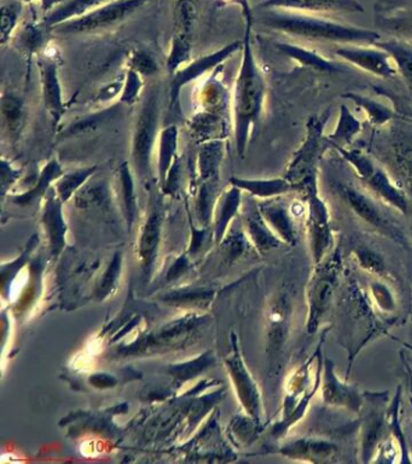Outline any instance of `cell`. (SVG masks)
Instances as JSON below:
<instances>
[{"instance_id": "cell-35", "label": "cell", "mask_w": 412, "mask_h": 464, "mask_svg": "<svg viewBox=\"0 0 412 464\" xmlns=\"http://www.w3.org/2000/svg\"><path fill=\"white\" fill-rule=\"evenodd\" d=\"M95 171L96 167H92V169L79 170L76 171V172L67 174V176L63 177L62 181H60V190H61L62 194L69 195L74 189L79 187L81 183H84Z\"/></svg>"}, {"instance_id": "cell-8", "label": "cell", "mask_w": 412, "mask_h": 464, "mask_svg": "<svg viewBox=\"0 0 412 464\" xmlns=\"http://www.w3.org/2000/svg\"><path fill=\"white\" fill-rule=\"evenodd\" d=\"M144 2L145 0H119V2L112 3L101 9L94 10L79 19L56 24V31L59 33L76 34L103 30V28L109 27L110 24L120 23L125 19L134 10L140 8Z\"/></svg>"}, {"instance_id": "cell-11", "label": "cell", "mask_w": 412, "mask_h": 464, "mask_svg": "<svg viewBox=\"0 0 412 464\" xmlns=\"http://www.w3.org/2000/svg\"><path fill=\"white\" fill-rule=\"evenodd\" d=\"M335 55L352 66L385 79L394 77L398 71L389 53L375 45H343L335 50Z\"/></svg>"}, {"instance_id": "cell-38", "label": "cell", "mask_w": 412, "mask_h": 464, "mask_svg": "<svg viewBox=\"0 0 412 464\" xmlns=\"http://www.w3.org/2000/svg\"><path fill=\"white\" fill-rule=\"evenodd\" d=\"M17 8L15 5H9L3 8L2 13V38L5 42L8 34L12 32L14 24L16 23Z\"/></svg>"}, {"instance_id": "cell-39", "label": "cell", "mask_w": 412, "mask_h": 464, "mask_svg": "<svg viewBox=\"0 0 412 464\" xmlns=\"http://www.w3.org/2000/svg\"><path fill=\"white\" fill-rule=\"evenodd\" d=\"M407 348H410V349H412L411 346H408V345H407Z\"/></svg>"}, {"instance_id": "cell-9", "label": "cell", "mask_w": 412, "mask_h": 464, "mask_svg": "<svg viewBox=\"0 0 412 464\" xmlns=\"http://www.w3.org/2000/svg\"><path fill=\"white\" fill-rule=\"evenodd\" d=\"M389 401V394H364V405L367 406L363 420H362L361 448L362 459L369 463L375 455L376 449L380 448L383 430L387 428L386 403Z\"/></svg>"}, {"instance_id": "cell-5", "label": "cell", "mask_w": 412, "mask_h": 464, "mask_svg": "<svg viewBox=\"0 0 412 464\" xmlns=\"http://www.w3.org/2000/svg\"><path fill=\"white\" fill-rule=\"evenodd\" d=\"M328 116H311L307 124V135L300 148L294 153L288 166L286 176L288 181L296 187L305 180L317 174L318 162L322 153L329 148L325 141V127Z\"/></svg>"}, {"instance_id": "cell-13", "label": "cell", "mask_w": 412, "mask_h": 464, "mask_svg": "<svg viewBox=\"0 0 412 464\" xmlns=\"http://www.w3.org/2000/svg\"><path fill=\"white\" fill-rule=\"evenodd\" d=\"M261 210L262 218L280 241L290 246L298 244L299 234H298L296 218L291 214L289 207L275 200V201L265 202L261 207Z\"/></svg>"}, {"instance_id": "cell-15", "label": "cell", "mask_w": 412, "mask_h": 464, "mask_svg": "<svg viewBox=\"0 0 412 464\" xmlns=\"http://www.w3.org/2000/svg\"><path fill=\"white\" fill-rule=\"evenodd\" d=\"M328 331L329 329L325 331V334L322 335L321 341H319L317 348H316V351L308 357L307 360H305V362L298 367L296 373L291 375L289 382H288L286 405H284V422L289 419L294 409L297 408L301 398L304 397V394L311 390L308 385H310L311 380L312 366H314V363L317 360L319 349L323 348V342L325 341Z\"/></svg>"}, {"instance_id": "cell-37", "label": "cell", "mask_w": 412, "mask_h": 464, "mask_svg": "<svg viewBox=\"0 0 412 464\" xmlns=\"http://www.w3.org/2000/svg\"><path fill=\"white\" fill-rule=\"evenodd\" d=\"M141 87L142 81L140 79V74H138L136 70H131L122 101L126 103L133 102L134 98L138 96V92L141 90Z\"/></svg>"}, {"instance_id": "cell-4", "label": "cell", "mask_w": 412, "mask_h": 464, "mask_svg": "<svg viewBox=\"0 0 412 464\" xmlns=\"http://www.w3.org/2000/svg\"><path fill=\"white\" fill-rule=\"evenodd\" d=\"M307 205V230L312 262L319 264L334 251V228L326 202L319 194L317 174L298 187Z\"/></svg>"}, {"instance_id": "cell-26", "label": "cell", "mask_w": 412, "mask_h": 464, "mask_svg": "<svg viewBox=\"0 0 412 464\" xmlns=\"http://www.w3.org/2000/svg\"><path fill=\"white\" fill-rule=\"evenodd\" d=\"M354 259L362 270L365 273L371 274V276L385 278L387 276V267L385 259L380 253L374 251L365 245H358L356 248L352 251Z\"/></svg>"}, {"instance_id": "cell-7", "label": "cell", "mask_w": 412, "mask_h": 464, "mask_svg": "<svg viewBox=\"0 0 412 464\" xmlns=\"http://www.w3.org/2000/svg\"><path fill=\"white\" fill-rule=\"evenodd\" d=\"M159 123L158 94L151 92L138 116L133 141V160L138 172L145 174L151 166L152 145Z\"/></svg>"}, {"instance_id": "cell-20", "label": "cell", "mask_w": 412, "mask_h": 464, "mask_svg": "<svg viewBox=\"0 0 412 464\" xmlns=\"http://www.w3.org/2000/svg\"><path fill=\"white\" fill-rule=\"evenodd\" d=\"M374 45L389 53L401 77L412 85V45L410 42L401 38L389 39V41L380 39Z\"/></svg>"}, {"instance_id": "cell-34", "label": "cell", "mask_w": 412, "mask_h": 464, "mask_svg": "<svg viewBox=\"0 0 412 464\" xmlns=\"http://www.w3.org/2000/svg\"><path fill=\"white\" fill-rule=\"evenodd\" d=\"M385 26L390 33L412 41V10L411 12L403 14V15L386 20Z\"/></svg>"}, {"instance_id": "cell-22", "label": "cell", "mask_w": 412, "mask_h": 464, "mask_svg": "<svg viewBox=\"0 0 412 464\" xmlns=\"http://www.w3.org/2000/svg\"><path fill=\"white\" fill-rule=\"evenodd\" d=\"M234 185L246 189L259 198H277V196L288 194L290 191H297L296 187L287 178H275V180L248 181L233 180Z\"/></svg>"}, {"instance_id": "cell-17", "label": "cell", "mask_w": 412, "mask_h": 464, "mask_svg": "<svg viewBox=\"0 0 412 464\" xmlns=\"http://www.w3.org/2000/svg\"><path fill=\"white\" fill-rule=\"evenodd\" d=\"M265 6L300 12H363V8L354 0H269Z\"/></svg>"}, {"instance_id": "cell-28", "label": "cell", "mask_w": 412, "mask_h": 464, "mask_svg": "<svg viewBox=\"0 0 412 464\" xmlns=\"http://www.w3.org/2000/svg\"><path fill=\"white\" fill-rule=\"evenodd\" d=\"M223 159L222 142L213 141L202 146L200 156H198V163L202 176L205 178L216 176L218 173L220 163Z\"/></svg>"}, {"instance_id": "cell-25", "label": "cell", "mask_w": 412, "mask_h": 464, "mask_svg": "<svg viewBox=\"0 0 412 464\" xmlns=\"http://www.w3.org/2000/svg\"><path fill=\"white\" fill-rule=\"evenodd\" d=\"M343 97L351 99L352 102L361 107L367 114L369 121L374 126H382V125L393 119L394 113L392 109L382 105V103L375 101V99L367 97V96H362L356 94V92H347V94L343 95Z\"/></svg>"}, {"instance_id": "cell-16", "label": "cell", "mask_w": 412, "mask_h": 464, "mask_svg": "<svg viewBox=\"0 0 412 464\" xmlns=\"http://www.w3.org/2000/svg\"><path fill=\"white\" fill-rule=\"evenodd\" d=\"M368 190L374 194L380 201L399 210L400 213H407L408 203L407 196L400 188H398L389 174L381 167L376 166L374 172L363 181Z\"/></svg>"}, {"instance_id": "cell-33", "label": "cell", "mask_w": 412, "mask_h": 464, "mask_svg": "<svg viewBox=\"0 0 412 464\" xmlns=\"http://www.w3.org/2000/svg\"><path fill=\"white\" fill-rule=\"evenodd\" d=\"M190 53V37H183V35H176L173 42L172 51H170L169 59V70L170 73L179 68L180 63L186 62L189 59Z\"/></svg>"}, {"instance_id": "cell-29", "label": "cell", "mask_w": 412, "mask_h": 464, "mask_svg": "<svg viewBox=\"0 0 412 464\" xmlns=\"http://www.w3.org/2000/svg\"><path fill=\"white\" fill-rule=\"evenodd\" d=\"M106 0H73L69 5L62 6L61 9L57 10L52 14L49 19V23L52 26L66 23L67 20L73 19V17L83 15L85 12L103 5Z\"/></svg>"}, {"instance_id": "cell-19", "label": "cell", "mask_w": 412, "mask_h": 464, "mask_svg": "<svg viewBox=\"0 0 412 464\" xmlns=\"http://www.w3.org/2000/svg\"><path fill=\"white\" fill-rule=\"evenodd\" d=\"M362 131V123L352 114L347 106H341L339 120H337L335 130L325 135V141L329 148L341 149L350 148L354 137Z\"/></svg>"}, {"instance_id": "cell-3", "label": "cell", "mask_w": 412, "mask_h": 464, "mask_svg": "<svg viewBox=\"0 0 412 464\" xmlns=\"http://www.w3.org/2000/svg\"><path fill=\"white\" fill-rule=\"evenodd\" d=\"M343 270V256L340 248H334L325 260L316 264L308 280L307 291V330L308 334L317 333L326 315L332 309L334 295L339 285Z\"/></svg>"}, {"instance_id": "cell-32", "label": "cell", "mask_w": 412, "mask_h": 464, "mask_svg": "<svg viewBox=\"0 0 412 464\" xmlns=\"http://www.w3.org/2000/svg\"><path fill=\"white\" fill-rule=\"evenodd\" d=\"M224 98H225V91H224L222 85L215 83V81H211V83L206 85L204 94H202L206 112L212 114L222 112Z\"/></svg>"}, {"instance_id": "cell-36", "label": "cell", "mask_w": 412, "mask_h": 464, "mask_svg": "<svg viewBox=\"0 0 412 464\" xmlns=\"http://www.w3.org/2000/svg\"><path fill=\"white\" fill-rule=\"evenodd\" d=\"M131 70H136L138 74L151 75L156 70L155 60L148 53L138 51L131 59Z\"/></svg>"}, {"instance_id": "cell-14", "label": "cell", "mask_w": 412, "mask_h": 464, "mask_svg": "<svg viewBox=\"0 0 412 464\" xmlns=\"http://www.w3.org/2000/svg\"><path fill=\"white\" fill-rule=\"evenodd\" d=\"M243 46L240 42H233L226 46L225 49L219 50L212 55L202 57V59L195 60L191 66L188 67L187 70H180L179 74L174 77L172 83V95H170V108H176L177 101H179V95L180 88L183 85L190 83L195 79H197L201 74H204L206 70H211V68L216 66L224 60H226L231 53L236 52Z\"/></svg>"}, {"instance_id": "cell-1", "label": "cell", "mask_w": 412, "mask_h": 464, "mask_svg": "<svg viewBox=\"0 0 412 464\" xmlns=\"http://www.w3.org/2000/svg\"><path fill=\"white\" fill-rule=\"evenodd\" d=\"M262 23L273 30L307 41L341 45H374L381 39L378 32L307 14L273 13L266 15Z\"/></svg>"}, {"instance_id": "cell-2", "label": "cell", "mask_w": 412, "mask_h": 464, "mask_svg": "<svg viewBox=\"0 0 412 464\" xmlns=\"http://www.w3.org/2000/svg\"><path fill=\"white\" fill-rule=\"evenodd\" d=\"M264 78L255 62L250 35L243 42V60L234 88V135L240 156L246 152L251 130L257 125L264 105Z\"/></svg>"}, {"instance_id": "cell-23", "label": "cell", "mask_w": 412, "mask_h": 464, "mask_svg": "<svg viewBox=\"0 0 412 464\" xmlns=\"http://www.w3.org/2000/svg\"><path fill=\"white\" fill-rule=\"evenodd\" d=\"M41 70L46 108L49 109L53 119L57 121L62 116L63 107L56 66L51 62H44L41 64Z\"/></svg>"}, {"instance_id": "cell-12", "label": "cell", "mask_w": 412, "mask_h": 464, "mask_svg": "<svg viewBox=\"0 0 412 464\" xmlns=\"http://www.w3.org/2000/svg\"><path fill=\"white\" fill-rule=\"evenodd\" d=\"M283 455L291 459L311 463L336 462L340 446L329 439L305 437L298 439L283 449Z\"/></svg>"}, {"instance_id": "cell-21", "label": "cell", "mask_w": 412, "mask_h": 464, "mask_svg": "<svg viewBox=\"0 0 412 464\" xmlns=\"http://www.w3.org/2000/svg\"><path fill=\"white\" fill-rule=\"evenodd\" d=\"M189 127L193 137L198 141L213 142L225 137L227 126L218 114L202 113L190 121Z\"/></svg>"}, {"instance_id": "cell-6", "label": "cell", "mask_w": 412, "mask_h": 464, "mask_svg": "<svg viewBox=\"0 0 412 464\" xmlns=\"http://www.w3.org/2000/svg\"><path fill=\"white\" fill-rule=\"evenodd\" d=\"M341 195L352 212L380 235L397 242V244L403 246L407 244V238H405L399 225L390 220L379 203L367 192L352 187V185H343L341 188Z\"/></svg>"}, {"instance_id": "cell-27", "label": "cell", "mask_w": 412, "mask_h": 464, "mask_svg": "<svg viewBox=\"0 0 412 464\" xmlns=\"http://www.w3.org/2000/svg\"><path fill=\"white\" fill-rule=\"evenodd\" d=\"M177 138L179 131L176 126L165 128L160 135L159 169L160 176L162 178L166 177L167 171L177 160Z\"/></svg>"}, {"instance_id": "cell-10", "label": "cell", "mask_w": 412, "mask_h": 464, "mask_svg": "<svg viewBox=\"0 0 412 464\" xmlns=\"http://www.w3.org/2000/svg\"><path fill=\"white\" fill-rule=\"evenodd\" d=\"M321 394L323 403L334 408L360 413L364 406V394H361L356 385L341 380L336 375L335 363L325 357L323 363Z\"/></svg>"}, {"instance_id": "cell-31", "label": "cell", "mask_w": 412, "mask_h": 464, "mask_svg": "<svg viewBox=\"0 0 412 464\" xmlns=\"http://www.w3.org/2000/svg\"><path fill=\"white\" fill-rule=\"evenodd\" d=\"M2 113L10 134L20 130L23 121V105L14 96H5L2 99Z\"/></svg>"}, {"instance_id": "cell-24", "label": "cell", "mask_w": 412, "mask_h": 464, "mask_svg": "<svg viewBox=\"0 0 412 464\" xmlns=\"http://www.w3.org/2000/svg\"><path fill=\"white\" fill-rule=\"evenodd\" d=\"M400 401L401 392L399 387L398 388L396 394H394L392 401H390L389 406H387L386 422L387 428H389L394 441H396L397 444L399 445L400 453L403 455V457H401V462L410 463V451H408L407 438H405L403 428H401L399 417Z\"/></svg>"}, {"instance_id": "cell-30", "label": "cell", "mask_w": 412, "mask_h": 464, "mask_svg": "<svg viewBox=\"0 0 412 464\" xmlns=\"http://www.w3.org/2000/svg\"><path fill=\"white\" fill-rule=\"evenodd\" d=\"M369 291H371L372 302L375 303V306L378 307L380 311L385 313L396 311V298H394L393 292L390 291V288L385 282H371V285H369Z\"/></svg>"}, {"instance_id": "cell-18", "label": "cell", "mask_w": 412, "mask_h": 464, "mask_svg": "<svg viewBox=\"0 0 412 464\" xmlns=\"http://www.w3.org/2000/svg\"><path fill=\"white\" fill-rule=\"evenodd\" d=\"M277 49L284 56L296 60L300 66L311 68L314 70L323 71V73H337V71L343 70L339 64L319 55L315 50L304 48V46L290 44V42H279Z\"/></svg>"}]
</instances>
